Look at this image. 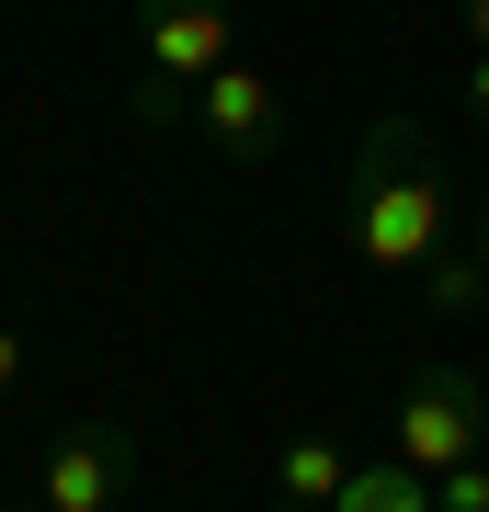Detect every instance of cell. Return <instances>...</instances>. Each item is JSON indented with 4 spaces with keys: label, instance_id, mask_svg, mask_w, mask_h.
<instances>
[{
    "label": "cell",
    "instance_id": "6da1fadb",
    "mask_svg": "<svg viewBox=\"0 0 489 512\" xmlns=\"http://www.w3.org/2000/svg\"><path fill=\"white\" fill-rule=\"evenodd\" d=\"M342 239L353 262H376V274H433L455 251V194H444V148L421 114H376V126L353 137V171H342Z\"/></svg>",
    "mask_w": 489,
    "mask_h": 512
},
{
    "label": "cell",
    "instance_id": "7a4b0ae2",
    "mask_svg": "<svg viewBox=\"0 0 489 512\" xmlns=\"http://www.w3.org/2000/svg\"><path fill=\"white\" fill-rule=\"evenodd\" d=\"M228 57H239L228 0H137V80H126L137 126H182L194 92L228 69Z\"/></svg>",
    "mask_w": 489,
    "mask_h": 512
},
{
    "label": "cell",
    "instance_id": "3957f363",
    "mask_svg": "<svg viewBox=\"0 0 489 512\" xmlns=\"http://www.w3.org/2000/svg\"><path fill=\"white\" fill-rule=\"evenodd\" d=\"M399 456H410L421 478L489 456V387H478L467 365H444V353L410 365V387H399Z\"/></svg>",
    "mask_w": 489,
    "mask_h": 512
},
{
    "label": "cell",
    "instance_id": "277c9868",
    "mask_svg": "<svg viewBox=\"0 0 489 512\" xmlns=\"http://www.w3.org/2000/svg\"><path fill=\"white\" fill-rule=\"evenodd\" d=\"M126 490H137V444L114 433V421H69V433L46 444V467H35L46 512H126Z\"/></svg>",
    "mask_w": 489,
    "mask_h": 512
},
{
    "label": "cell",
    "instance_id": "5b68a950",
    "mask_svg": "<svg viewBox=\"0 0 489 512\" xmlns=\"http://www.w3.org/2000/svg\"><path fill=\"white\" fill-rule=\"evenodd\" d=\"M182 126L217 148V160H273V148H285V103H273V80L251 69V57H228V69L194 92V114H182Z\"/></svg>",
    "mask_w": 489,
    "mask_h": 512
},
{
    "label": "cell",
    "instance_id": "8992f818",
    "mask_svg": "<svg viewBox=\"0 0 489 512\" xmlns=\"http://www.w3.org/2000/svg\"><path fill=\"white\" fill-rule=\"evenodd\" d=\"M353 467H364V456H342L330 433H296L285 456H273V490H285V501H308V512H330V501L353 490Z\"/></svg>",
    "mask_w": 489,
    "mask_h": 512
},
{
    "label": "cell",
    "instance_id": "52a82bcc",
    "mask_svg": "<svg viewBox=\"0 0 489 512\" xmlns=\"http://www.w3.org/2000/svg\"><path fill=\"white\" fill-rule=\"evenodd\" d=\"M330 512H433V478H421L399 444H387V456H364V467H353V490L330 501Z\"/></svg>",
    "mask_w": 489,
    "mask_h": 512
},
{
    "label": "cell",
    "instance_id": "ba28073f",
    "mask_svg": "<svg viewBox=\"0 0 489 512\" xmlns=\"http://www.w3.org/2000/svg\"><path fill=\"white\" fill-rule=\"evenodd\" d=\"M421 296H433L444 319H478V308H489V262L467 251V239H455V251L433 262V274H421Z\"/></svg>",
    "mask_w": 489,
    "mask_h": 512
},
{
    "label": "cell",
    "instance_id": "9c48e42d",
    "mask_svg": "<svg viewBox=\"0 0 489 512\" xmlns=\"http://www.w3.org/2000/svg\"><path fill=\"white\" fill-rule=\"evenodd\" d=\"M433 512H489V456L478 467H444L433 478Z\"/></svg>",
    "mask_w": 489,
    "mask_h": 512
},
{
    "label": "cell",
    "instance_id": "30bf717a",
    "mask_svg": "<svg viewBox=\"0 0 489 512\" xmlns=\"http://www.w3.org/2000/svg\"><path fill=\"white\" fill-rule=\"evenodd\" d=\"M23 365H35V342H23L12 319H0V399H12V387H23Z\"/></svg>",
    "mask_w": 489,
    "mask_h": 512
},
{
    "label": "cell",
    "instance_id": "8fae6325",
    "mask_svg": "<svg viewBox=\"0 0 489 512\" xmlns=\"http://www.w3.org/2000/svg\"><path fill=\"white\" fill-rule=\"evenodd\" d=\"M467 114L489 126V46H478V69H467Z\"/></svg>",
    "mask_w": 489,
    "mask_h": 512
},
{
    "label": "cell",
    "instance_id": "7c38bea8",
    "mask_svg": "<svg viewBox=\"0 0 489 512\" xmlns=\"http://www.w3.org/2000/svg\"><path fill=\"white\" fill-rule=\"evenodd\" d=\"M467 251H478V262H489V194H478V217H467Z\"/></svg>",
    "mask_w": 489,
    "mask_h": 512
},
{
    "label": "cell",
    "instance_id": "4fadbf2b",
    "mask_svg": "<svg viewBox=\"0 0 489 512\" xmlns=\"http://www.w3.org/2000/svg\"><path fill=\"white\" fill-rule=\"evenodd\" d=\"M467 35H478V46H489V0H467Z\"/></svg>",
    "mask_w": 489,
    "mask_h": 512
},
{
    "label": "cell",
    "instance_id": "5bb4252c",
    "mask_svg": "<svg viewBox=\"0 0 489 512\" xmlns=\"http://www.w3.org/2000/svg\"><path fill=\"white\" fill-rule=\"evenodd\" d=\"M0 512H46V501H0Z\"/></svg>",
    "mask_w": 489,
    "mask_h": 512
},
{
    "label": "cell",
    "instance_id": "9a60e30c",
    "mask_svg": "<svg viewBox=\"0 0 489 512\" xmlns=\"http://www.w3.org/2000/svg\"><path fill=\"white\" fill-rule=\"evenodd\" d=\"M273 512H308V501H273Z\"/></svg>",
    "mask_w": 489,
    "mask_h": 512
}]
</instances>
